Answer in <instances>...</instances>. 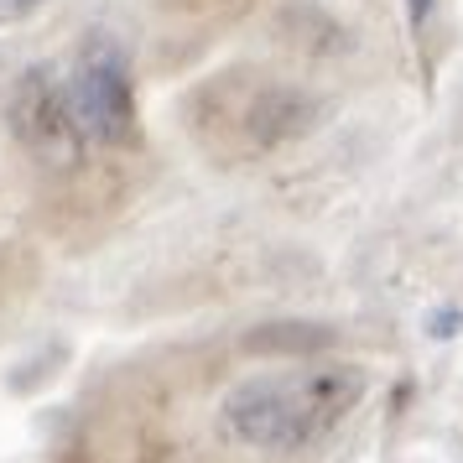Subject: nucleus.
<instances>
[{
	"label": "nucleus",
	"mask_w": 463,
	"mask_h": 463,
	"mask_svg": "<svg viewBox=\"0 0 463 463\" xmlns=\"http://www.w3.org/2000/svg\"><path fill=\"white\" fill-rule=\"evenodd\" d=\"M364 396L359 370H307V375H266L245 380L224 396V427L245 448L297 453L307 442L328 438Z\"/></svg>",
	"instance_id": "obj_1"
},
{
	"label": "nucleus",
	"mask_w": 463,
	"mask_h": 463,
	"mask_svg": "<svg viewBox=\"0 0 463 463\" xmlns=\"http://www.w3.org/2000/svg\"><path fill=\"white\" fill-rule=\"evenodd\" d=\"M193 120L203 146L234 151H271L313 126V99L260 73H224L193 94Z\"/></svg>",
	"instance_id": "obj_2"
},
{
	"label": "nucleus",
	"mask_w": 463,
	"mask_h": 463,
	"mask_svg": "<svg viewBox=\"0 0 463 463\" xmlns=\"http://www.w3.org/2000/svg\"><path fill=\"white\" fill-rule=\"evenodd\" d=\"M68 105L79 115L89 141L99 146H130L136 141V89H130V58L109 32H94L68 79Z\"/></svg>",
	"instance_id": "obj_3"
},
{
	"label": "nucleus",
	"mask_w": 463,
	"mask_h": 463,
	"mask_svg": "<svg viewBox=\"0 0 463 463\" xmlns=\"http://www.w3.org/2000/svg\"><path fill=\"white\" fill-rule=\"evenodd\" d=\"M5 120H11V136L22 141V151L43 172L68 177V172L84 167V126L68 105V89H58V79L47 68H26L11 84Z\"/></svg>",
	"instance_id": "obj_4"
},
{
	"label": "nucleus",
	"mask_w": 463,
	"mask_h": 463,
	"mask_svg": "<svg viewBox=\"0 0 463 463\" xmlns=\"http://www.w3.org/2000/svg\"><path fill=\"white\" fill-rule=\"evenodd\" d=\"M317 344H328L323 328H255V334H245L250 354H313Z\"/></svg>",
	"instance_id": "obj_5"
},
{
	"label": "nucleus",
	"mask_w": 463,
	"mask_h": 463,
	"mask_svg": "<svg viewBox=\"0 0 463 463\" xmlns=\"http://www.w3.org/2000/svg\"><path fill=\"white\" fill-rule=\"evenodd\" d=\"M43 0H0V22H22V16H32Z\"/></svg>",
	"instance_id": "obj_6"
},
{
	"label": "nucleus",
	"mask_w": 463,
	"mask_h": 463,
	"mask_svg": "<svg viewBox=\"0 0 463 463\" xmlns=\"http://www.w3.org/2000/svg\"><path fill=\"white\" fill-rule=\"evenodd\" d=\"M406 11H411V22H427V11H432V0H406Z\"/></svg>",
	"instance_id": "obj_7"
}]
</instances>
